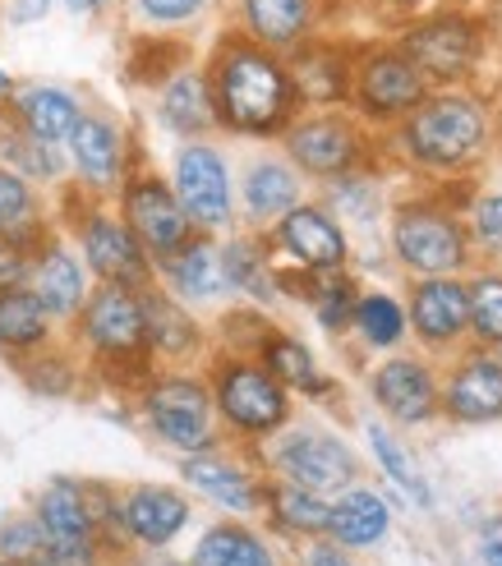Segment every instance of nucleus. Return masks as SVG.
<instances>
[{"label": "nucleus", "instance_id": "nucleus-47", "mask_svg": "<svg viewBox=\"0 0 502 566\" xmlns=\"http://www.w3.org/2000/svg\"><path fill=\"white\" fill-rule=\"evenodd\" d=\"M51 6H55V0H10L6 19L19 23V28H28V23H42V19L51 14Z\"/></svg>", "mask_w": 502, "mask_h": 566}, {"label": "nucleus", "instance_id": "nucleus-24", "mask_svg": "<svg viewBox=\"0 0 502 566\" xmlns=\"http://www.w3.org/2000/svg\"><path fill=\"white\" fill-rule=\"evenodd\" d=\"M161 272H166V281H171V291L180 300H217L221 291H231L221 249L208 244L203 235H194L189 244H180L171 253V259H161Z\"/></svg>", "mask_w": 502, "mask_h": 566}, {"label": "nucleus", "instance_id": "nucleus-16", "mask_svg": "<svg viewBox=\"0 0 502 566\" xmlns=\"http://www.w3.org/2000/svg\"><path fill=\"white\" fill-rule=\"evenodd\" d=\"M374 401L383 406L387 419H397V423H429L442 410L433 369H429L425 359H410V355H397V359L378 364V374H374Z\"/></svg>", "mask_w": 502, "mask_h": 566}, {"label": "nucleus", "instance_id": "nucleus-2", "mask_svg": "<svg viewBox=\"0 0 502 566\" xmlns=\"http://www.w3.org/2000/svg\"><path fill=\"white\" fill-rule=\"evenodd\" d=\"M489 33H493L489 14H475L470 6H438L406 19L397 46L429 78V88H457V83H466L480 70L489 51Z\"/></svg>", "mask_w": 502, "mask_h": 566}, {"label": "nucleus", "instance_id": "nucleus-14", "mask_svg": "<svg viewBox=\"0 0 502 566\" xmlns=\"http://www.w3.org/2000/svg\"><path fill=\"white\" fill-rule=\"evenodd\" d=\"M83 259L88 268L102 276V281H116V286H138V281H148V249L144 240L134 235V226L121 217H106V212H93L83 221Z\"/></svg>", "mask_w": 502, "mask_h": 566}, {"label": "nucleus", "instance_id": "nucleus-45", "mask_svg": "<svg viewBox=\"0 0 502 566\" xmlns=\"http://www.w3.org/2000/svg\"><path fill=\"white\" fill-rule=\"evenodd\" d=\"M28 382H33V391H42V396H65L74 387V374L61 359H42V364H28Z\"/></svg>", "mask_w": 502, "mask_h": 566}, {"label": "nucleus", "instance_id": "nucleus-53", "mask_svg": "<svg viewBox=\"0 0 502 566\" xmlns=\"http://www.w3.org/2000/svg\"><path fill=\"white\" fill-rule=\"evenodd\" d=\"M489 19H498V23H502V0H489Z\"/></svg>", "mask_w": 502, "mask_h": 566}, {"label": "nucleus", "instance_id": "nucleus-51", "mask_svg": "<svg viewBox=\"0 0 502 566\" xmlns=\"http://www.w3.org/2000/svg\"><path fill=\"white\" fill-rule=\"evenodd\" d=\"M106 6H111V0H65L70 14H102Z\"/></svg>", "mask_w": 502, "mask_h": 566}, {"label": "nucleus", "instance_id": "nucleus-56", "mask_svg": "<svg viewBox=\"0 0 502 566\" xmlns=\"http://www.w3.org/2000/svg\"><path fill=\"white\" fill-rule=\"evenodd\" d=\"M0 566H14V562H6V557H0Z\"/></svg>", "mask_w": 502, "mask_h": 566}, {"label": "nucleus", "instance_id": "nucleus-21", "mask_svg": "<svg viewBox=\"0 0 502 566\" xmlns=\"http://www.w3.org/2000/svg\"><path fill=\"white\" fill-rule=\"evenodd\" d=\"M161 125L176 129L185 138H199L208 134L217 120V97H212V78L208 70H180L161 83Z\"/></svg>", "mask_w": 502, "mask_h": 566}, {"label": "nucleus", "instance_id": "nucleus-46", "mask_svg": "<svg viewBox=\"0 0 502 566\" xmlns=\"http://www.w3.org/2000/svg\"><path fill=\"white\" fill-rule=\"evenodd\" d=\"M28 272H33V263L23 259V249H19L14 240L0 235V295H6V291H19L23 281H28Z\"/></svg>", "mask_w": 502, "mask_h": 566}, {"label": "nucleus", "instance_id": "nucleus-6", "mask_svg": "<svg viewBox=\"0 0 502 566\" xmlns=\"http://www.w3.org/2000/svg\"><path fill=\"white\" fill-rule=\"evenodd\" d=\"M425 97H429V78L415 70V61L401 46H369V51H359L351 102H355V111L365 120L401 125Z\"/></svg>", "mask_w": 502, "mask_h": 566}, {"label": "nucleus", "instance_id": "nucleus-42", "mask_svg": "<svg viewBox=\"0 0 502 566\" xmlns=\"http://www.w3.org/2000/svg\"><path fill=\"white\" fill-rule=\"evenodd\" d=\"M470 235L484 253L502 259V189L475 198V208H470Z\"/></svg>", "mask_w": 502, "mask_h": 566}, {"label": "nucleus", "instance_id": "nucleus-57", "mask_svg": "<svg viewBox=\"0 0 502 566\" xmlns=\"http://www.w3.org/2000/svg\"><path fill=\"white\" fill-rule=\"evenodd\" d=\"M498 350H502V346H498Z\"/></svg>", "mask_w": 502, "mask_h": 566}, {"label": "nucleus", "instance_id": "nucleus-22", "mask_svg": "<svg viewBox=\"0 0 502 566\" xmlns=\"http://www.w3.org/2000/svg\"><path fill=\"white\" fill-rule=\"evenodd\" d=\"M121 521L125 530L134 534V539H144V544H171L176 534L185 530L189 521V502L176 493V489H161V484H144V489H134L121 506Z\"/></svg>", "mask_w": 502, "mask_h": 566}, {"label": "nucleus", "instance_id": "nucleus-30", "mask_svg": "<svg viewBox=\"0 0 502 566\" xmlns=\"http://www.w3.org/2000/svg\"><path fill=\"white\" fill-rule=\"evenodd\" d=\"M259 359H263L268 369L282 378L286 387H295V391H304V396H323V391H332V382L318 374V364H314L310 346H304L300 336L268 332V342L259 346Z\"/></svg>", "mask_w": 502, "mask_h": 566}, {"label": "nucleus", "instance_id": "nucleus-58", "mask_svg": "<svg viewBox=\"0 0 502 566\" xmlns=\"http://www.w3.org/2000/svg\"><path fill=\"white\" fill-rule=\"evenodd\" d=\"M498 42H502V38H498Z\"/></svg>", "mask_w": 502, "mask_h": 566}, {"label": "nucleus", "instance_id": "nucleus-5", "mask_svg": "<svg viewBox=\"0 0 502 566\" xmlns=\"http://www.w3.org/2000/svg\"><path fill=\"white\" fill-rule=\"evenodd\" d=\"M217 415L240 433H276L291 419V387L263 359H227L212 378Z\"/></svg>", "mask_w": 502, "mask_h": 566}, {"label": "nucleus", "instance_id": "nucleus-54", "mask_svg": "<svg viewBox=\"0 0 502 566\" xmlns=\"http://www.w3.org/2000/svg\"><path fill=\"white\" fill-rule=\"evenodd\" d=\"M448 6H470V0H448Z\"/></svg>", "mask_w": 502, "mask_h": 566}, {"label": "nucleus", "instance_id": "nucleus-3", "mask_svg": "<svg viewBox=\"0 0 502 566\" xmlns=\"http://www.w3.org/2000/svg\"><path fill=\"white\" fill-rule=\"evenodd\" d=\"M489 144V111L461 88H438L401 120V148L429 171H461Z\"/></svg>", "mask_w": 502, "mask_h": 566}, {"label": "nucleus", "instance_id": "nucleus-50", "mask_svg": "<svg viewBox=\"0 0 502 566\" xmlns=\"http://www.w3.org/2000/svg\"><path fill=\"white\" fill-rule=\"evenodd\" d=\"M310 566H351L337 548H327V544H318V548H310Z\"/></svg>", "mask_w": 502, "mask_h": 566}, {"label": "nucleus", "instance_id": "nucleus-12", "mask_svg": "<svg viewBox=\"0 0 502 566\" xmlns=\"http://www.w3.org/2000/svg\"><path fill=\"white\" fill-rule=\"evenodd\" d=\"M83 336H88V346H97L111 359L144 350L148 318H144V300L134 295V286L106 281L97 295H88V304H83Z\"/></svg>", "mask_w": 502, "mask_h": 566}, {"label": "nucleus", "instance_id": "nucleus-18", "mask_svg": "<svg viewBox=\"0 0 502 566\" xmlns=\"http://www.w3.org/2000/svg\"><path fill=\"white\" fill-rule=\"evenodd\" d=\"M240 33L272 51H300L318 28V0H236Z\"/></svg>", "mask_w": 502, "mask_h": 566}, {"label": "nucleus", "instance_id": "nucleus-36", "mask_svg": "<svg viewBox=\"0 0 502 566\" xmlns=\"http://www.w3.org/2000/svg\"><path fill=\"white\" fill-rule=\"evenodd\" d=\"M369 447H374V457L383 465V474L393 479V484L415 502V506H433V493H429V479L420 474V465L410 461V451L383 429V423H369Z\"/></svg>", "mask_w": 502, "mask_h": 566}, {"label": "nucleus", "instance_id": "nucleus-9", "mask_svg": "<svg viewBox=\"0 0 502 566\" xmlns=\"http://www.w3.org/2000/svg\"><path fill=\"white\" fill-rule=\"evenodd\" d=\"M272 465L282 470L291 484L314 489V493L346 489V484H355V474H359L355 451H351L342 438L318 433V429H295V433H286L282 442H276V451H272Z\"/></svg>", "mask_w": 502, "mask_h": 566}, {"label": "nucleus", "instance_id": "nucleus-43", "mask_svg": "<svg viewBox=\"0 0 502 566\" xmlns=\"http://www.w3.org/2000/svg\"><path fill=\"white\" fill-rule=\"evenodd\" d=\"M212 0H134V10L144 14L153 28H180V23H194Z\"/></svg>", "mask_w": 502, "mask_h": 566}, {"label": "nucleus", "instance_id": "nucleus-17", "mask_svg": "<svg viewBox=\"0 0 502 566\" xmlns=\"http://www.w3.org/2000/svg\"><path fill=\"white\" fill-rule=\"evenodd\" d=\"M442 410H448L457 423H493V419H502V355H489V350L466 355L452 369V378H448Z\"/></svg>", "mask_w": 502, "mask_h": 566}, {"label": "nucleus", "instance_id": "nucleus-55", "mask_svg": "<svg viewBox=\"0 0 502 566\" xmlns=\"http://www.w3.org/2000/svg\"><path fill=\"white\" fill-rule=\"evenodd\" d=\"M498 129H502V106H498Z\"/></svg>", "mask_w": 502, "mask_h": 566}, {"label": "nucleus", "instance_id": "nucleus-13", "mask_svg": "<svg viewBox=\"0 0 502 566\" xmlns=\"http://www.w3.org/2000/svg\"><path fill=\"white\" fill-rule=\"evenodd\" d=\"M276 244H282L295 259V268H304V272H342L351 259L342 221L323 208H310V203L291 208L276 221Z\"/></svg>", "mask_w": 502, "mask_h": 566}, {"label": "nucleus", "instance_id": "nucleus-48", "mask_svg": "<svg viewBox=\"0 0 502 566\" xmlns=\"http://www.w3.org/2000/svg\"><path fill=\"white\" fill-rule=\"evenodd\" d=\"M369 6L378 10V14H387V19H415V14H425L429 10V0H369Z\"/></svg>", "mask_w": 502, "mask_h": 566}, {"label": "nucleus", "instance_id": "nucleus-38", "mask_svg": "<svg viewBox=\"0 0 502 566\" xmlns=\"http://www.w3.org/2000/svg\"><path fill=\"white\" fill-rule=\"evenodd\" d=\"M470 332L480 346H502V272L470 281Z\"/></svg>", "mask_w": 502, "mask_h": 566}, {"label": "nucleus", "instance_id": "nucleus-33", "mask_svg": "<svg viewBox=\"0 0 502 566\" xmlns=\"http://www.w3.org/2000/svg\"><path fill=\"white\" fill-rule=\"evenodd\" d=\"M144 318H148V346L161 350V355H189L194 346H199V327H194V318L185 314V308L171 300V295H144Z\"/></svg>", "mask_w": 502, "mask_h": 566}, {"label": "nucleus", "instance_id": "nucleus-35", "mask_svg": "<svg viewBox=\"0 0 502 566\" xmlns=\"http://www.w3.org/2000/svg\"><path fill=\"white\" fill-rule=\"evenodd\" d=\"M406 323L410 314L393 300V295H383V291H369V295H359L355 304V332H359V342L374 346V350H393L401 346V336H406Z\"/></svg>", "mask_w": 502, "mask_h": 566}, {"label": "nucleus", "instance_id": "nucleus-28", "mask_svg": "<svg viewBox=\"0 0 502 566\" xmlns=\"http://www.w3.org/2000/svg\"><path fill=\"white\" fill-rule=\"evenodd\" d=\"M387 525H393L387 502L369 489H351L337 506H332V530L327 534H337V544H346V548H369L387 534Z\"/></svg>", "mask_w": 502, "mask_h": 566}, {"label": "nucleus", "instance_id": "nucleus-26", "mask_svg": "<svg viewBox=\"0 0 502 566\" xmlns=\"http://www.w3.org/2000/svg\"><path fill=\"white\" fill-rule=\"evenodd\" d=\"M180 474L203 497H212L217 506H227V512H254V506L263 502V493L254 489V479H249L240 465L221 461V457H208V451H194Z\"/></svg>", "mask_w": 502, "mask_h": 566}, {"label": "nucleus", "instance_id": "nucleus-41", "mask_svg": "<svg viewBox=\"0 0 502 566\" xmlns=\"http://www.w3.org/2000/svg\"><path fill=\"white\" fill-rule=\"evenodd\" d=\"M51 548V534L42 530V521H14L0 530V557L6 562H38Z\"/></svg>", "mask_w": 502, "mask_h": 566}, {"label": "nucleus", "instance_id": "nucleus-44", "mask_svg": "<svg viewBox=\"0 0 502 566\" xmlns=\"http://www.w3.org/2000/svg\"><path fill=\"white\" fill-rule=\"evenodd\" d=\"M10 161H19L28 176H55V171H61V161H55L51 144H42V138H33V134L10 138Z\"/></svg>", "mask_w": 502, "mask_h": 566}, {"label": "nucleus", "instance_id": "nucleus-29", "mask_svg": "<svg viewBox=\"0 0 502 566\" xmlns=\"http://www.w3.org/2000/svg\"><path fill=\"white\" fill-rule=\"evenodd\" d=\"M38 295L51 314H79L88 304V272L70 249H46V259L38 263Z\"/></svg>", "mask_w": 502, "mask_h": 566}, {"label": "nucleus", "instance_id": "nucleus-32", "mask_svg": "<svg viewBox=\"0 0 502 566\" xmlns=\"http://www.w3.org/2000/svg\"><path fill=\"white\" fill-rule=\"evenodd\" d=\"M221 263H227V281L231 291L254 295V300H276L282 295V281H276V268L268 263V253L259 240H231L221 249Z\"/></svg>", "mask_w": 502, "mask_h": 566}, {"label": "nucleus", "instance_id": "nucleus-23", "mask_svg": "<svg viewBox=\"0 0 502 566\" xmlns=\"http://www.w3.org/2000/svg\"><path fill=\"white\" fill-rule=\"evenodd\" d=\"M14 116L23 134L42 138V144H70V134L83 120V106L74 102V93L55 88V83H28L14 97Z\"/></svg>", "mask_w": 502, "mask_h": 566}, {"label": "nucleus", "instance_id": "nucleus-34", "mask_svg": "<svg viewBox=\"0 0 502 566\" xmlns=\"http://www.w3.org/2000/svg\"><path fill=\"white\" fill-rule=\"evenodd\" d=\"M194 566H276V562L259 534H249L240 525H217L194 548Z\"/></svg>", "mask_w": 502, "mask_h": 566}, {"label": "nucleus", "instance_id": "nucleus-8", "mask_svg": "<svg viewBox=\"0 0 502 566\" xmlns=\"http://www.w3.org/2000/svg\"><path fill=\"white\" fill-rule=\"evenodd\" d=\"M125 221L134 226V235L144 240L153 259H171L180 244L194 240V221L180 203L176 185H166L157 176H138L125 185Z\"/></svg>", "mask_w": 502, "mask_h": 566}, {"label": "nucleus", "instance_id": "nucleus-52", "mask_svg": "<svg viewBox=\"0 0 502 566\" xmlns=\"http://www.w3.org/2000/svg\"><path fill=\"white\" fill-rule=\"evenodd\" d=\"M10 88H14V83H10V74H6V70H0V102H6V97H10Z\"/></svg>", "mask_w": 502, "mask_h": 566}, {"label": "nucleus", "instance_id": "nucleus-15", "mask_svg": "<svg viewBox=\"0 0 502 566\" xmlns=\"http://www.w3.org/2000/svg\"><path fill=\"white\" fill-rule=\"evenodd\" d=\"M410 327L425 346H452L470 332V286L457 276H420L410 286Z\"/></svg>", "mask_w": 502, "mask_h": 566}, {"label": "nucleus", "instance_id": "nucleus-40", "mask_svg": "<svg viewBox=\"0 0 502 566\" xmlns=\"http://www.w3.org/2000/svg\"><path fill=\"white\" fill-rule=\"evenodd\" d=\"M28 217H33V189H28V180L19 171H10V166H0V235H19Z\"/></svg>", "mask_w": 502, "mask_h": 566}, {"label": "nucleus", "instance_id": "nucleus-39", "mask_svg": "<svg viewBox=\"0 0 502 566\" xmlns=\"http://www.w3.org/2000/svg\"><path fill=\"white\" fill-rule=\"evenodd\" d=\"M314 314L327 332H346L355 323V304H359V291L355 281L342 276V272H318V291H314Z\"/></svg>", "mask_w": 502, "mask_h": 566}, {"label": "nucleus", "instance_id": "nucleus-1", "mask_svg": "<svg viewBox=\"0 0 502 566\" xmlns=\"http://www.w3.org/2000/svg\"><path fill=\"white\" fill-rule=\"evenodd\" d=\"M212 97H217V120L236 134H286L295 120V74L282 51L254 42L249 33H227L217 42L212 61Z\"/></svg>", "mask_w": 502, "mask_h": 566}, {"label": "nucleus", "instance_id": "nucleus-11", "mask_svg": "<svg viewBox=\"0 0 502 566\" xmlns=\"http://www.w3.org/2000/svg\"><path fill=\"white\" fill-rule=\"evenodd\" d=\"M176 193L189 212V221L199 231H221L231 226V171H227V157L208 144H189L176 157Z\"/></svg>", "mask_w": 502, "mask_h": 566}, {"label": "nucleus", "instance_id": "nucleus-25", "mask_svg": "<svg viewBox=\"0 0 502 566\" xmlns=\"http://www.w3.org/2000/svg\"><path fill=\"white\" fill-rule=\"evenodd\" d=\"M38 521L51 534V544H83L97 521L93 489L74 484V479H51L46 493L38 497Z\"/></svg>", "mask_w": 502, "mask_h": 566}, {"label": "nucleus", "instance_id": "nucleus-4", "mask_svg": "<svg viewBox=\"0 0 502 566\" xmlns=\"http://www.w3.org/2000/svg\"><path fill=\"white\" fill-rule=\"evenodd\" d=\"M393 253L415 276H457L470 263V231L438 203H406L393 217Z\"/></svg>", "mask_w": 502, "mask_h": 566}, {"label": "nucleus", "instance_id": "nucleus-27", "mask_svg": "<svg viewBox=\"0 0 502 566\" xmlns=\"http://www.w3.org/2000/svg\"><path fill=\"white\" fill-rule=\"evenodd\" d=\"M244 208L254 221H282L291 208H300V176L295 166L263 157L244 171Z\"/></svg>", "mask_w": 502, "mask_h": 566}, {"label": "nucleus", "instance_id": "nucleus-49", "mask_svg": "<svg viewBox=\"0 0 502 566\" xmlns=\"http://www.w3.org/2000/svg\"><path fill=\"white\" fill-rule=\"evenodd\" d=\"M480 557H484V566H502V521L484 530V539H480Z\"/></svg>", "mask_w": 502, "mask_h": 566}, {"label": "nucleus", "instance_id": "nucleus-7", "mask_svg": "<svg viewBox=\"0 0 502 566\" xmlns=\"http://www.w3.org/2000/svg\"><path fill=\"white\" fill-rule=\"evenodd\" d=\"M144 415L153 423V433L161 442H171L176 451H208L217 442L212 433V387H203L199 378H161L148 387L144 396Z\"/></svg>", "mask_w": 502, "mask_h": 566}, {"label": "nucleus", "instance_id": "nucleus-20", "mask_svg": "<svg viewBox=\"0 0 502 566\" xmlns=\"http://www.w3.org/2000/svg\"><path fill=\"white\" fill-rule=\"evenodd\" d=\"M70 157L74 171L88 180V189H116L125 176V138L121 129L102 116H83L79 129L70 134Z\"/></svg>", "mask_w": 502, "mask_h": 566}, {"label": "nucleus", "instance_id": "nucleus-19", "mask_svg": "<svg viewBox=\"0 0 502 566\" xmlns=\"http://www.w3.org/2000/svg\"><path fill=\"white\" fill-rule=\"evenodd\" d=\"M291 74H295L300 102H310V106H337L355 88L351 51L337 42H318V38H310L300 51H291Z\"/></svg>", "mask_w": 502, "mask_h": 566}, {"label": "nucleus", "instance_id": "nucleus-10", "mask_svg": "<svg viewBox=\"0 0 502 566\" xmlns=\"http://www.w3.org/2000/svg\"><path fill=\"white\" fill-rule=\"evenodd\" d=\"M286 153L304 176L337 180L359 166L365 138H359V129L346 116H304V120H291L286 129Z\"/></svg>", "mask_w": 502, "mask_h": 566}, {"label": "nucleus", "instance_id": "nucleus-37", "mask_svg": "<svg viewBox=\"0 0 502 566\" xmlns=\"http://www.w3.org/2000/svg\"><path fill=\"white\" fill-rule=\"evenodd\" d=\"M268 502H272L276 521H282L286 530H300V534L332 530V502H323V493H314V489H300L286 479V484H276L268 493Z\"/></svg>", "mask_w": 502, "mask_h": 566}, {"label": "nucleus", "instance_id": "nucleus-31", "mask_svg": "<svg viewBox=\"0 0 502 566\" xmlns=\"http://www.w3.org/2000/svg\"><path fill=\"white\" fill-rule=\"evenodd\" d=\"M46 318L51 308L42 304L38 291H6L0 295V346L6 350H33L46 342Z\"/></svg>", "mask_w": 502, "mask_h": 566}]
</instances>
